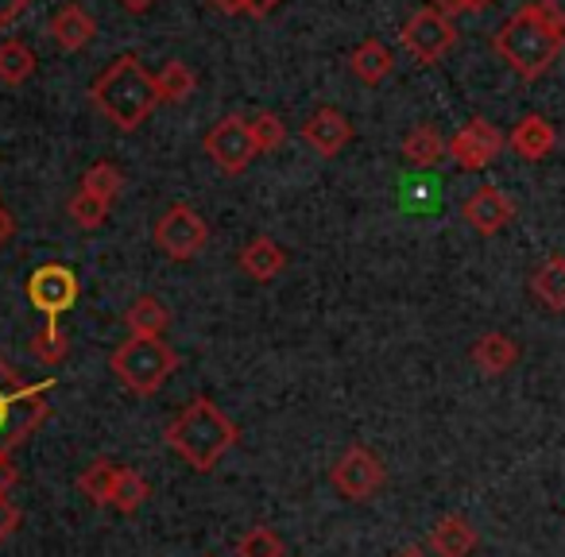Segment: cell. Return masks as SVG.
I'll return each mask as SVG.
<instances>
[{
  "label": "cell",
  "instance_id": "1",
  "mask_svg": "<svg viewBox=\"0 0 565 557\" xmlns=\"http://www.w3.org/2000/svg\"><path fill=\"white\" fill-rule=\"evenodd\" d=\"M492 51L523 82H539L565 51V9L557 0H531L492 35Z\"/></svg>",
  "mask_w": 565,
  "mask_h": 557
},
{
  "label": "cell",
  "instance_id": "2",
  "mask_svg": "<svg viewBox=\"0 0 565 557\" xmlns=\"http://www.w3.org/2000/svg\"><path fill=\"white\" fill-rule=\"evenodd\" d=\"M89 101H94V109L102 113L113 128L136 132V128L159 109L156 74L143 71V63L136 55H120V58H113L102 71V78L89 86Z\"/></svg>",
  "mask_w": 565,
  "mask_h": 557
},
{
  "label": "cell",
  "instance_id": "3",
  "mask_svg": "<svg viewBox=\"0 0 565 557\" xmlns=\"http://www.w3.org/2000/svg\"><path fill=\"white\" fill-rule=\"evenodd\" d=\"M163 438L194 472H213V464L241 441V430L217 403L198 395V399H190V407H182L167 422Z\"/></svg>",
  "mask_w": 565,
  "mask_h": 557
},
{
  "label": "cell",
  "instance_id": "4",
  "mask_svg": "<svg viewBox=\"0 0 565 557\" xmlns=\"http://www.w3.org/2000/svg\"><path fill=\"white\" fill-rule=\"evenodd\" d=\"M51 387H55V379H47V384H28V379L0 356V453L20 449L43 422H47Z\"/></svg>",
  "mask_w": 565,
  "mask_h": 557
},
{
  "label": "cell",
  "instance_id": "5",
  "mask_svg": "<svg viewBox=\"0 0 565 557\" xmlns=\"http://www.w3.org/2000/svg\"><path fill=\"white\" fill-rule=\"evenodd\" d=\"M109 372L140 399L163 392L167 379L179 372V353L163 338H128L113 349Z\"/></svg>",
  "mask_w": 565,
  "mask_h": 557
},
{
  "label": "cell",
  "instance_id": "6",
  "mask_svg": "<svg viewBox=\"0 0 565 557\" xmlns=\"http://www.w3.org/2000/svg\"><path fill=\"white\" fill-rule=\"evenodd\" d=\"M330 484L338 488V495H345L349 503H369V500H376V495L384 492L387 469H384V461H380L376 449L349 446L345 453L333 461Z\"/></svg>",
  "mask_w": 565,
  "mask_h": 557
},
{
  "label": "cell",
  "instance_id": "7",
  "mask_svg": "<svg viewBox=\"0 0 565 557\" xmlns=\"http://www.w3.org/2000/svg\"><path fill=\"white\" fill-rule=\"evenodd\" d=\"M399 43L415 63L434 66L457 47V28H454V20L441 17L434 4H426V9H418L415 17L399 28Z\"/></svg>",
  "mask_w": 565,
  "mask_h": 557
},
{
  "label": "cell",
  "instance_id": "8",
  "mask_svg": "<svg viewBox=\"0 0 565 557\" xmlns=\"http://www.w3.org/2000/svg\"><path fill=\"white\" fill-rule=\"evenodd\" d=\"M205 244H210V225H205L194 205L174 202V205H167L163 217L156 221V248L163 251L167 259H174V264L194 259Z\"/></svg>",
  "mask_w": 565,
  "mask_h": 557
},
{
  "label": "cell",
  "instance_id": "9",
  "mask_svg": "<svg viewBox=\"0 0 565 557\" xmlns=\"http://www.w3.org/2000/svg\"><path fill=\"white\" fill-rule=\"evenodd\" d=\"M202 151L225 174H244L252 167V159L259 156L256 136H252V125L241 117V113H228V117H221L217 125L202 136Z\"/></svg>",
  "mask_w": 565,
  "mask_h": 557
},
{
  "label": "cell",
  "instance_id": "10",
  "mask_svg": "<svg viewBox=\"0 0 565 557\" xmlns=\"http://www.w3.org/2000/svg\"><path fill=\"white\" fill-rule=\"evenodd\" d=\"M503 143H508V136H503L492 120L472 117L469 125H461L446 140V156L454 159L461 171H484V167H492L495 159H500Z\"/></svg>",
  "mask_w": 565,
  "mask_h": 557
},
{
  "label": "cell",
  "instance_id": "11",
  "mask_svg": "<svg viewBox=\"0 0 565 557\" xmlns=\"http://www.w3.org/2000/svg\"><path fill=\"white\" fill-rule=\"evenodd\" d=\"M78 291H82L78 275L66 264H43V267H35L32 279H28V302H32L47 322H58V318L78 302Z\"/></svg>",
  "mask_w": 565,
  "mask_h": 557
},
{
  "label": "cell",
  "instance_id": "12",
  "mask_svg": "<svg viewBox=\"0 0 565 557\" xmlns=\"http://www.w3.org/2000/svg\"><path fill=\"white\" fill-rule=\"evenodd\" d=\"M299 140L307 143L310 151H318L322 159H333L338 151H345L353 143V125L341 109L333 105H322L307 117V125L299 128Z\"/></svg>",
  "mask_w": 565,
  "mask_h": 557
},
{
  "label": "cell",
  "instance_id": "13",
  "mask_svg": "<svg viewBox=\"0 0 565 557\" xmlns=\"http://www.w3.org/2000/svg\"><path fill=\"white\" fill-rule=\"evenodd\" d=\"M461 213L469 221V228H477L480 236H495L515 221V202L500 186H480L477 194H469Z\"/></svg>",
  "mask_w": 565,
  "mask_h": 557
},
{
  "label": "cell",
  "instance_id": "14",
  "mask_svg": "<svg viewBox=\"0 0 565 557\" xmlns=\"http://www.w3.org/2000/svg\"><path fill=\"white\" fill-rule=\"evenodd\" d=\"M47 32H51V40H55V47H63V51H86L89 43H94V35H97V20L89 17L82 4H63V9L51 17V24H47Z\"/></svg>",
  "mask_w": 565,
  "mask_h": 557
},
{
  "label": "cell",
  "instance_id": "15",
  "mask_svg": "<svg viewBox=\"0 0 565 557\" xmlns=\"http://www.w3.org/2000/svg\"><path fill=\"white\" fill-rule=\"evenodd\" d=\"M508 143H511V151H515L519 159H526V163H539V159H546L550 151L557 148V132H554V125H550L546 117H539V113H526V117L511 128Z\"/></svg>",
  "mask_w": 565,
  "mask_h": 557
},
{
  "label": "cell",
  "instance_id": "16",
  "mask_svg": "<svg viewBox=\"0 0 565 557\" xmlns=\"http://www.w3.org/2000/svg\"><path fill=\"white\" fill-rule=\"evenodd\" d=\"M480 546L477 526L465 515H441L430 531V549L434 557H472Z\"/></svg>",
  "mask_w": 565,
  "mask_h": 557
},
{
  "label": "cell",
  "instance_id": "17",
  "mask_svg": "<svg viewBox=\"0 0 565 557\" xmlns=\"http://www.w3.org/2000/svg\"><path fill=\"white\" fill-rule=\"evenodd\" d=\"M236 264H241V271L248 275V279H256V283H271L275 275L287 267V248H282L279 240H271V236H252L241 248V256H236Z\"/></svg>",
  "mask_w": 565,
  "mask_h": 557
},
{
  "label": "cell",
  "instance_id": "18",
  "mask_svg": "<svg viewBox=\"0 0 565 557\" xmlns=\"http://www.w3.org/2000/svg\"><path fill=\"white\" fill-rule=\"evenodd\" d=\"M469 356L484 376H503V372H511L519 364V345H515V338L492 330V333H480Z\"/></svg>",
  "mask_w": 565,
  "mask_h": 557
},
{
  "label": "cell",
  "instance_id": "19",
  "mask_svg": "<svg viewBox=\"0 0 565 557\" xmlns=\"http://www.w3.org/2000/svg\"><path fill=\"white\" fill-rule=\"evenodd\" d=\"M117 476H120V464L113 461V457H94V461L78 472V492L86 495L94 507H113Z\"/></svg>",
  "mask_w": 565,
  "mask_h": 557
},
{
  "label": "cell",
  "instance_id": "20",
  "mask_svg": "<svg viewBox=\"0 0 565 557\" xmlns=\"http://www.w3.org/2000/svg\"><path fill=\"white\" fill-rule=\"evenodd\" d=\"M531 294L550 314H565V256H550L542 267H534Z\"/></svg>",
  "mask_w": 565,
  "mask_h": 557
},
{
  "label": "cell",
  "instance_id": "21",
  "mask_svg": "<svg viewBox=\"0 0 565 557\" xmlns=\"http://www.w3.org/2000/svg\"><path fill=\"white\" fill-rule=\"evenodd\" d=\"M125 325L132 338H163L171 325V310L156 299V294H140L132 299V307L125 310Z\"/></svg>",
  "mask_w": 565,
  "mask_h": 557
},
{
  "label": "cell",
  "instance_id": "22",
  "mask_svg": "<svg viewBox=\"0 0 565 557\" xmlns=\"http://www.w3.org/2000/svg\"><path fill=\"white\" fill-rule=\"evenodd\" d=\"M392 66H395V55L380 40H364L361 47L349 55V71H353L364 86H380V82L392 74Z\"/></svg>",
  "mask_w": 565,
  "mask_h": 557
},
{
  "label": "cell",
  "instance_id": "23",
  "mask_svg": "<svg viewBox=\"0 0 565 557\" xmlns=\"http://www.w3.org/2000/svg\"><path fill=\"white\" fill-rule=\"evenodd\" d=\"M403 159H407L411 167H434L446 159V140H441V132L434 125H418L411 128L407 136H403Z\"/></svg>",
  "mask_w": 565,
  "mask_h": 557
},
{
  "label": "cell",
  "instance_id": "24",
  "mask_svg": "<svg viewBox=\"0 0 565 557\" xmlns=\"http://www.w3.org/2000/svg\"><path fill=\"white\" fill-rule=\"evenodd\" d=\"M35 51L24 40H4L0 43V82L4 86H24L35 74Z\"/></svg>",
  "mask_w": 565,
  "mask_h": 557
},
{
  "label": "cell",
  "instance_id": "25",
  "mask_svg": "<svg viewBox=\"0 0 565 557\" xmlns=\"http://www.w3.org/2000/svg\"><path fill=\"white\" fill-rule=\"evenodd\" d=\"M156 89H159V105H182L186 97L198 94V78L186 63H167L163 71L156 74Z\"/></svg>",
  "mask_w": 565,
  "mask_h": 557
},
{
  "label": "cell",
  "instance_id": "26",
  "mask_svg": "<svg viewBox=\"0 0 565 557\" xmlns=\"http://www.w3.org/2000/svg\"><path fill=\"white\" fill-rule=\"evenodd\" d=\"M82 190L113 205V202L120 197V190H125V174H120V167H117V163L102 159V163H94L86 174H82Z\"/></svg>",
  "mask_w": 565,
  "mask_h": 557
},
{
  "label": "cell",
  "instance_id": "27",
  "mask_svg": "<svg viewBox=\"0 0 565 557\" xmlns=\"http://www.w3.org/2000/svg\"><path fill=\"white\" fill-rule=\"evenodd\" d=\"M151 495V484L140 476L136 469H120L117 476V488H113V507L120 511V515H136V511L148 503Z\"/></svg>",
  "mask_w": 565,
  "mask_h": 557
},
{
  "label": "cell",
  "instance_id": "28",
  "mask_svg": "<svg viewBox=\"0 0 565 557\" xmlns=\"http://www.w3.org/2000/svg\"><path fill=\"white\" fill-rule=\"evenodd\" d=\"M66 353H71V341H66V333L58 330V322H47L32 338V356L40 364H47V368H58V364L66 361Z\"/></svg>",
  "mask_w": 565,
  "mask_h": 557
},
{
  "label": "cell",
  "instance_id": "29",
  "mask_svg": "<svg viewBox=\"0 0 565 557\" xmlns=\"http://www.w3.org/2000/svg\"><path fill=\"white\" fill-rule=\"evenodd\" d=\"M66 213H71L74 225H78L82 233H97V228L109 221V202H102V197L78 190V194L71 197V205H66Z\"/></svg>",
  "mask_w": 565,
  "mask_h": 557
},
{
  "label": "cell",
  "instance_id": "30",
  "mask_svg": "<svg viewBox=\"0 0 565 557\" xmlns=\"http://www.w3.org/2000/svg\"><path fill=\"white\" fill-rule=\"evenodd\" d=\"M236 557H287L282 538L271 526H252L241 542H236Z\"/></svg>",
  "mask_w": 565,
  "mask_h": 557
},
{
  "label": "cell",
  "instance_id": "31",
  "mask_svg": "<svg viewBox=\"0 0 565 557\" xmlns=\"http://www.w3.org/2000/svg\"><path fill=\"white\" fill-rule=\"evenodd\" d=\"M248 125H252V136H256L259 156H267V151H279L282 143H287V125H282L275 113H256V117H248Z\"/></svg>",
  "mask_w": 565,
  "mask_h": 557
},
{
  "label": "cell",
  "instance_id": "32",
  "mask_svg": "<svg viewBox=\"0 0 565 557\" xmlns=\"http://www.w3.org/2000/svg\"><path fill=\"white\" fill-rule=\"evenodd\" d=\"M17 526H20V507L9 500V495H0V542L12 538Z\"/></svg>",
  "mask_w": 565,
  "mask_h": 557
},
{
  "label": "cell",
  "instance_id": "33",
  "mask_svg": "<svg viewBox=\"0 0 565 557\" xmlns=\"http://www.w3.org/2000/svg\"><path fill=\"white\" fill-rule=\"evenodd\" d=\"M32 4H35V0H0V32H4L9 24H17V20L24 17Z\"/></svg>",
  "mask_w": 565,
  "mask_h": 557
},
{
  "label": "cell",
  "instance_id": "34",
  "mask_svg": "<svg viewBox=\"0 0 565 557\" xmlns=\"http://www.w3.org/2000/svg\"><path fill=\"white\" fill-rule=\"evenodd\" d=\"M20 484V469L12 461V453H0V495H9Z\"/></svg>",
  "mask_w": 565,
  "mask_h": 557
},
{
  "label": "cell",
  "instance_id": "35",
  "mask_svg": "<svg viewBox=\"0 0 565 557\" xmlns=\"http://www.w3.org/2000/svg\"><path fill=\"white\" fill-rule=\"evenodd\" d=\"M434 9H438L441 17L454 20V17H465V12H472V4H469V0H434Z\"/></svg>",
  "mask_w": 565,
  "mask_h": 557
},
{
  "label": "cell",
  "instance_id": "36",
  "mask_svg": "<svg viewBox=\"0 0 565 557\" xmlns=\"http://www.w3.org/2000/svg\"><path fill=\"white\" fill-rule=\"evenodd\" d=\"M282 0H244V17H267V12H275L279 9Z\"/></svg>",
  "mask_w": 565,
  "mask_h": 557
},
{
  "label": "cell",
  "instance_id": "37",
  "mask_svg": "<svg viewBox=\"0 0 565 557\" xmlns=\"http://www.w3.org/2000/svg\"><path fill=\"white\" fill-rule=\"evenodd\" d=\"M12 236H17V217H12V213L4 210V205H0V248H4V244H9Z\"/></svg>",
  "mask_w": 565,
  "mask_h": 557
},
{
  "label": "cell",
  "instance_id": "38",
  "mask_svg": "<svg viewBox=\"0 0 565 557\" xmlns=\"http://www.w3.org/2000/svg\"><path fill=\"white\" fill-rule=\"evenodd\" d=\"M210 4L225 12V17H244V0H210Z\"/></svg>",
  "mask_w": 565,
  "mask_h": 557
},
{
  "label": "cell",
  "instance_id": "39",
  "mask_svg": "<svg viewBox=\"0 0 565 557\" xmlns=\"http://www.w3.org/2000/svg\"><path fill=\"white\" fill-rule=\"evenodd\" d=\"M120 4H125L128 12H148L151 4H156V0H120Z\"/></svg>",
  "mask_w": 565,
  "mask_h": 557
},
{
  "label": "cell",
  "instance_id": "40",
  "mask_svg": "<svg viewBox=\"0 0 565 557\" xmlns=\"http://www.w3.org/2000/svg\"><path fill=\"white\" fill-rule=\"evenodd\" d=\"M392 557H430V554H426L423 546H403L399 554H392Z\"/></svg>",
  "mask_w": 565,
  "mask_h": 557
},
{
  "label": "cell",
  "instance_id": "41",
  "mask_svg": "<svg viewBox=\"0 0 565 557\" xmlns=\"http://www.w3.org/2000/svg\"><path fill=\"white\" fill-rule=\"evenodd\" d=\"M472 4V12H480V9H488V4H495V0H469Z\"/></svg>",
  "mask_w": 565,
  "mask_h": 557
}]
</instances>
